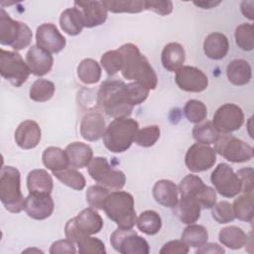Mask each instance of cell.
<instances>
[{"instance_id": "obj_1", "label": "cell", "mask_w": 254, "mask_h": 254, "mask_svg": "<svg viewBox=\"0 0 254 254\" xmlns=\"http://www.w3.org/2000/svg\"><path fill=\"white\" fill-rule=\"evenodd\" d=\"M150 90L137 82L125 83L120 79L104 80L97 92V106L112 118L129 117L133 107L143 103Z\"/></svg>"}, {"instance_id": "obj_2", "label": "cell", "mask_w": 254, "mask_h": 254, "mask_svg": "<svg viewBox=\"0 0 254 254\" xmlns=\"http://www.w3.org/2000/svg\"><path fill=\"white\" fill-rule=\"evenodd\" d=\"M118 51L123 58L121 73L124 78L134 80L149 90L158 85V76L147 58L141 54L138 47L127 43L122 45Z\"/></svg>"}, {"instance_id": "obj_3", "label": "cell", "mask_w": 254, "mask_h": 254, "mask_svg": "<svg viewBox=\"0 0 254 254\" xmlns=\"http://www.w3.org/2000/svg\"><path fill=\"white\" fill-rule=\"evenodd\" d=\"M139 123L129 117L115 118L106 127L102 136L103 144L112 153L127 151L135 140Z\"/></svg>"}, {"instance_id": "obj_4", "label": "cell", "mask_w": 254, "mask_h": 254, "mask_svg": "<svg viewBox=\"0 0 254 254\" xmlns=\"http://www.w3.org/2000/svg\"><path fill=\"white\" fill-rule=\"evenodd\" d=\"M103 210L107 217L117 224L118 228L130 229L136 224L134 198L127 191H110L105 199Z\"/></svg>"}, {"instance_id": "obj_5", "label": "cell", "mask_w": 254, "mask_h": 254, "mask_svg": "<svg viewBox=\"0 0 254 254\" xmlns=\"http://www.w3.org/2000/svg\"><path fill=\"white\" fill-rule=\"evenodd\" d=\"M21 176L18 169L6 166L0 173V199L4 207L12 212L19 213L25 209L24 195L21 191Z\"/></svg>"}, {"instance_id": "obj_6", "label": "cell", "mask_w": 254, "mask_h": 254, "mask_svg": "<svg viewBox=\"0 0 254 254\" xmlns=\"http://www.w3.org/2000/svg\"><path fill=\"white\" fill-rule=\"evenodd\" d=\"M31 29L23 22L13 20L3 8L0 9V43L15 51L27 48L32 41Z\"/></svg>"}, {"instance_id": "obj_7", "label": "cell", "mask_w": 254, "mask_h": 254, "mask_svg": "<svg viewBox=\"0 0 254 254\" xmlns=\"http://www.w3.org/2000/svg\"><path fill=\"white\" fill-rule=\"evenodd\" d=\"M103 227V220L100 214L92 207L84 208L75 217L70 218L64 226L65 237L76 242L81 235H93Z\"/></svg>"}, {"instance_id": "obj_8", "label": "cell", "mask_w": 254, "mask_h": 254, "mask_svg": "<svg viewBox=\"0 0 254 254\" xmlns=\"http://www.w3.org/2000/svg\"><path fill=\"white\" fill-rule=\"evenodd\" d=\"M0 73L12 85L19 87L28 79L31 70L21 55L15 51L0 50Z\"/></svg>"}, {"instance_id": "obj_9", "label": "cell", "mask_w": 254, "mask_h": 254, "mask_svg": "<svg viewBox=\"0 0 254 254\" xmlns=\"http://www.w3.org/2000/svg\"><path fill=\"white\" fill-rule=\"evenodd\" d=\"M89 176L99 185L109 190H121L126 183V177L120 170L112 168L106 158L95 157L87 167Z\"/></svg>"}, {"instance_id": "obj_10", "label": "cell", "mask_w": 254, "mask_h": 254, "mask_svg": "<svg viewBox=\"0 0 254 254\" xmlns=\"http://www.w3.org/2000/svg\"><path fill=\"white\" fill-rule=\"evenodd\" d=\"M178 190L181 196L194 198L201 208H211L216 202L215 190L204 185L202 180L195 175L186 176L180 183Z\"/></svg>"}, {"instance_id": "obj_11", "label": "cell", "mask_w": 254, "mask_h": 254, "mask_svg": "<svg viewBox=\"0 0 254 254\" xmlns=\"http://www.w3.org/2000/svg\"><path fill=\"white\" fill-rule=\"evenodd\" d=\"M214 151L231 163H244L253 158V148L249 144L228 134L219 136Z\"/></svg>"}, {"instance_id": "obj_12", "label": "cell", "mask_w": 254, "mask_h": 254, "mask_svg": "<svg viewBox=\"0 0 254 254\" xmlns=\"http://www.w3.org/2000/svg\"><path fill=\"white\" fill-rule=\"evenodd\" d=\"M110 244L121 254H148L150 251L148 242L132 228H117L110 236Z\"/></svg>"}, {"instance_id": "obj_13", "label": "cell", "mask_w": 254, "mask_h": 254, "mask_svg": "<svg viewBox=\"0 0 254 254\" xmlns=\"http://www.w3.org/2000/svg\"><path fill=\"white\" fill-rule=\"evenodd\" d=\"M210 181L216 191L224 197H234L241 192V183L232 168L225 164H218L210 175Z\"/></svg>"}, {"instance_id": "obj_14", "label": "cell", "mask_w": 254, "mask_h": 254, "mask_svg": "<svg viewBox=\"0 0 254 254\" xmlns=\"http://www.w3.org/2000/svg\"><path fill=\"white\" fill-rule=\"evenodd\" d=\"M211 122L219 134H229L241 128L244 123V113L238 105L225 103L217 108Z\"/></svg>"}, {"instance_id": "obj_15", "label": "cell", "mask_w": 254, "mask_h": 254, "mask_svg": "<svg viewBox=\"0 0 254 254\" xmlns=\"http://www.w3.org/2000/svg\"><path fill=\"white\" fill-rule=\"evenodd\" d=\"M216 162V153L208 145L195 143L191 145L186 154L185 164L192 173H200L211 169Z\"/></svg>"}, {"instance_id": "obj_16", "label": "cell", "mask_w": 254, "mask_h": 254, "mask_svg": "<svg viewBox=\"0 0 254 254\" xmlns=\"http://www.w3.org/2000/svg\"><path fill=\"white\" fill-rule=\"evenodd\" d=\"M175 81L180 89L188 92H201L208 85L206 74L195 66L183 65L176 71Z\"/></svg>"}, {"instance_id": "obj_17", "label": "cell", "mask_w": 254, "mask_h": 254, "mask_svg": "<svg viewBox=\"0 0 254 254\" xmlns=\"http://www.w3.org/2000/svg\"><path fill=\"white\" fill-rule=\"evenodd\" d=\"M37 46L51 54H58L65 47V38L59 32L56 25L44 23L36 31Z\"/></svg>"}, {"instance_id": "obj_18", "label": "cell", "mask_w": 254, "mask_h": 254, "mask_svg": "<svg viewBox=\"0 0 254 254\" xmlns=\"http://www.w3.org/2000/svg\"><path fill=\"white\" fill-rule=\"evenodd\" d=\"M74 7L81 13L86 28L99 26L107 19L108 10L103 1H74Z\"/></svg>"}, {"instance_id": "obj_19", "label": "cell", "mask_w": 254, "mask_h": 254, "mask_svg": "<svg viewBox=\"0 0 254 254\" xmlns=\"http://www.w3.org/2000/svg\"><path fill=\"white\" fill-rule=\"evenodd\" d=\"M55 203L51 194L29 193L25 201V211L28 216L36 220L50 217L54 211Z\"/></svg>"}, {"instance_id": "obj_20", "label": "cell", "mask_w": 254, "mask_h": 254, "mask_svg": "<svg viewBox=\"0 0 254 254\" xmlns=\"http://www.w3.org/2000/svg\"><path fill=\"white\" fill-rule=\"evenodd\" d=\"M26 64L31 73L36 76H43L51 71L54 64V58L51 53L37 45H33L26 54Z\"/></svg>"}, {"instance_id": "obj_21", "label": "cell", "mask_w": 254, "mask_h": 254, "mask_svg": "<svg viewBox=\"0 0 254 254\" xmlns=\"http://www.w3.org/2000/svg\"><path fill=\"white\" fill-rule=\"evenodd\" d=\"M41 128L34 120H25L21 122L15 131V142L24 150H30L37 147L41 141Z\"/></svg>"}, {"instance_id": "obj_22", "label": "cell", "mask_w": 254, "mask_h": 254, "mask_svg": "<svg viewBox=\"0 0 254 254\" xmlns=\"http://www.w3.org/2000/svg\"><path fill=\"white\" fill-rule=\"evenodd\" d=\"M106 129L105 120L99 112H89L85 114L80 122V135L81 137L90 142L99 140Z\"/></svg>"}, {"instance_id": "obj_23", "label": "cell", "mask_w": 254, "mask_h": 254, "mask_svg": "<svg viewBox=\"0 0 254 254\" xmlns=\"http://www.w3.org/2000/svg\"><path fill=\"white\" fill-rule=\"evenodd\" d=\"M153 196L159 204L173 208L179 201V190L174 182L160 180L153 187Z\"/></svg>"}, {"instance_id": "obj_24", "label": "cell", "mask_w": 254, "mask_h": 254, "mask_svg": "<svg viewBox=\"0 0 254 254\" xmlns=\"http://www.w3.org/2000/svg\"><path fill=\"white\" fill-rule=\"evenodd\" d=\"M64 151L68 157L69 166L74 169L88 167L93 159V151L91 147L81 142H72L68 144Z\"/></svg>"}, {"instance_id": "obj_25", "label": "cell", "mask_w": 254, "mask_h": 254, "mask_svg": "<svg viewBox=\"0 0 254 254\" xmlns=\"http://www.w3.org/2000/svg\"><path fill=\"white\" fill-rule=\"evenodd\" d=\"M229 50L227 37L222 33H211L206 36L203 42V52L211 60L223 59Z\"/></svg>"}, {"instance_id": "obj_26", "label": "cell", "mask_w": 254, "mask_h": 254, "mask_svg": "<svg viewBox=\"0 0 254 254\" xmlns=\"http://www.w3.org/2000/svg\"><path fill=\"white\" fill-rule=\"evenodd\" d=\"M186 60V53L184 47L179 43L167 44L161 56L162 64L165 69L169 71H177L181 68Z\"/></svg>"}, {"instance_id": "obj_27", "label": "cell", "mask_w": 254, "mask_h": 254, "mask_svg": "<svg viewBox=\"0 0 254 254\" xmlns=\"http://www.w3.org/2000/svg\"><path fill=\"white\" fill-rule=\"evenodd\" d=\"M27 187L29 193L51 194L54 183L51 175L46 170L35 169L28 174Z\"/></svg>"}, {"instance_id": "obj_28", "label": "cell", "mask_w": 254, "mask_h": 254, "mask_svg": "<svg viewBox=\"0 0 254 254\" xmlns=\"http://www.w3.org/2000/svg\"><path fill=\"white\" fill-rule=\"evenodd\" d=\"M175 215L185 224H191L198 220L200 216V205L191 197L181 196V199L173 207Z\"/></svg>"}, {"instance_id": "obj_29", "label": "cell", "mask_w": 254, "mask_h": 254, "mask_svg": "<svg viewBox=\"0 0 254 254\" xmlns=\"http://www.w3.org/2000/svg\"><path fill=\"white\" fill-rule=\"evenodd\" d=\"M226 75L230 83L242 86L250 81L252 77V69L247 61L236 59L228 64L226 67Z\"/></svg>"}, {"instance_id": "obj_30", "label": "cell", "mask_w": 254, "mask_h": 254, "mask_svg": "<svg viewBox=\"0 0 254 254\" xmlns=\"http://www.w3.org/2000/svg\"><path fill=\"white\" fill-rule=\"evenodd\" d=\"M44 166L53 173L64 171L69 168V161L65 151L58 147H48L42 155Z\"/></svg>"}, {"instance_id": "obj_31", "label": "cell", "mask_w": 254, "mask_h": 254, "mask_svg": "<svg viewBox=\"0 0 254 254\" xmlns=\"http://www.w3.org/2000/svg\"><path fill=\"white\" fill-rule=\"evenodd\" d=\"M60 26L69 36L80 34L84 28V23L79 10L75 7L64 10L60 17Z\"/></svg>"}, {"instance_id": "obj_32", "label": "cell", "mask_w": 254, "mask_h": 254, "mask_svg": "<svg viewBox=\"0 0 254 254\" xmlns=\"http://www.w3.org/2000/svg\"><path fill=\"white\" fill-rule=\"evenodd\" d=\"M248 235L238 226L230 225L220 229L218 239L220 243L230 249L237 250L245 246Z\"/></svg>"}, {"instance_id": "obj_33", "label": "cell", "mask_w": 254, "mask_h": 254, "mask_svg": "<svg viewBox=\"0 0 254 254\" xmlns=\"http://www.w3.org/2000/svg\"><path fill=\"white\" fill-rule=\"evenodd\" d=\"M232 208L235 218L246 222H252L254 216L253 193H242L239 195L234 199Z\"/></svg>"}, {"instance_id": "obj_34", "label": "cell", "mask_w": 254, "mask_h": 254, "mask_svg": "<svg viewBox=\"0 0 254 254\" xmlns=\"http://www.w3.org/2000/svg\"><path fill=\"white\" fill-rule=\"evenodd\" d=\"M208 239L207 229L199 224H189L182 233V241L191 248H198Z\"/></svg>"}, {"instance_id": "obj_35", "label": "cell", "mask_w": 254, "mask_h": 254, "mask_svg": "<svg viewBox=\"0 0 254 254\" xmlns=\"http://www.w3.org/2000/svg\"><path fill=\"white\" fill-rule=\"evenodd\" d=\"M77 76L84 84H94L101 77V67L93 59H84L77 65Z\"/></svg>"}, {"instance_id": "obj_36", "label": "cell", "mask_w": 254, "mask_h": 254, "mask_svg": "<svg viewBox=\"0 0 254 254\" xmlns=\"http://www.w3.org/2000/svg\"><path fill=\"white\" fill-rule=\"evenodd\" d=\"M136 225L141 232L147 235H155L161 230L162 218L154 210H145L137 217Z\"/></svg>"}, {"instance_id": "obj_37", "label": "cell", "mask_w": 254, "mask_h": 254, "mask_svg": "<svg viewBox=\"0 0 254 254\" xmlns=\"http://www.w3.org/2000/svg\"><path fill=\"white\" fill-rule=\"evenodd\" d=\"M55 84L45 78L36 79L30 87V98L36 102L49 101L55 94Z\"/></svg>"}, {"instance_id": "obj_38", "label": "cell", "mask_w": 254, "mask_h": 254, "mask_svg": "<svg viewBox=\"0 0 254 254\" xmlns=\"http://www.w3.org/2000/svg\"><path fill=\"white\" fill-rule=\"evenodd\" d=\"M192 136L197 143L210 145L214 144L218 140L220 135L213 127L212 122L206 120L195 124L192 129Z\"/></svg>"}, {"instance_id": "obj_39", "label": "cell", "mask_w": 254, "mask_h": 254, "mask_svg": "<svg viewBox=\"0 0 254 254\" xmlns=\"http://www.w3.org/2000/svg\"><path fill=\"white\" fill-rule=\"evenodd\" d=\"M55 177L64 185L67 186L68 188H71L76 190H81L85 188L86 181L84 176L76 171L74 168H67L64 171L53 173Z\"/></svg>"}, {"instance_id": "obj_40", "label": "cell", "mask_w": 254, "mask_h": 254, "mask_svg": "<svg viewBox=\"0 0 254 254\" xmlns=\"http://www.w3.org/2000/svg\"><path fill=\"white\" fill-rule=\"evenodd\" d=\"M107 10L112 13H139L145 10L141 0H107L103 1Z\"/></svg>"}, {"instance_id": "obj_41", "label": "cell", "mask_w": 254, "mask_h": 254, "mask_svg": "<svg viewBox=\"0 0 254 254\" xmlns=\"http://www.w3.org/2000/svg\"><path fill=\"white\" fill-rule=\"evenodd\" d=\"M235 43L243 51H252L254 48V29L252 24L243 23L236 27Z\"/></svg>"}, {"instance_id": "obj_42", "label": "cell", "mask_w": 254, "mask_h": 254, "mask_svg": "<svg viewBox=\"0 0 254 254\" xmlns=\"http://www.w3.org/2000/svg\"><path fill=\"white\" fill-rule=\"evenodd\" d=\"M184 113L190 123L198 124L205 120L207 116V108L202 101L190 99L185 104Z\"/></svg>"}, {"instance_id": "obj_43", "label": "cell", "mask_w": 254, "mask_h": 254, "mask_svg": "<svg viewBox=\"0 0 254 254\" xmlns=\"http://www.w3.org/2000/svg\"><path fill=\"white\" fill-rule=\"evenodd\" d=\"M78 252L81 254H105V245L104 243L96 238L91 237L90 235H81L75 242Z\"/></svg>"}, {"instance_id": "obj_44", "label": "cell", "mask_w": 254, "mask_h": 254, "mask_svg": "<svg viewBox=\"0 0 254 254\" xmlns=\"http://www.w3.org/2000/svg\"><path fill=\"white\" fill-rule=\"evenodd\" d=\"M110 190L101 185L90 186L85 193L86 201L90 207L103 210L104 202Z\"/></svg>"}, {"instance_id": "obj_45", "label": "cell", "mask_w": 254, "mask_h": 254, "mask_svg": "<svg viewBox=\"0 0 254 254\" xmlns=\"http://www.w3.org/2000/svg\"><path fill=\"white\" fill-rule=\"evenodd\" d=\"M100 64L108 75H114L119 70H121L123 58L118 50L107 51L102 55Z\"/></svg>"}, {"instance_id": "obj_46", "label": "cell", "mask_w": 254, "mask_h": 254, "mask_svg": "<svg viewBox=\"0 0 254 254\" xmlns=\"http://www.w3.org/2000/svg\"><path fill=\"white\" fill-rule=\"evenodd\" d=\"M161 135L160 127L157 125L146 126L138 130L134 142L141 147H152L159 140Z\"/></svg>"}, {"instance_id": "obj_47", "label": "cell", "mask_w": 254, "mask_h": 254, "mask_svg": "<svg viewBox=\"0 0 254 254\" xmlns=\"http://www.w3.org/2000/svg\"><path fill=\"white\" fill-rule=\"evenodd\" d=\"M211 215H212V218L217 223H221V224L231 222L235 218L232 204H230L225 200L215 202V204L211 207Z\"/></svg>"}, {"instance_id": "obj_48", "label": "cell", "mask_w": 254, "mask_h": 254, "mask_svg": "<svg viewBox=\"0 0 254 254\" xmlns=\"http://www.w3.org/2000/svg\"><path fill=\"white\" fill-rule=\"evenodd\" d=\"M253 174L254 171L250 167L237 171L236 175L238 176L241 183V192L253 193Z\"/></svg>"}, {"instance_id": "obj_49", "label": "cell", "mask_w": 254, "mask_h": 254, "mask_svg": "<svg viewBox=\"0 0 254 254\" xmlns=\"http://www.w3.org/2000/svg\"><path fill=\"white\" fill-rule=\"evenodd\" d=\"M145 10L153 11L161 16H166L172 13L173 3L171 1H146L144 0Z\"/></svg>"}, {"instance_id": "obj_50", "label": "cell", "mask_w": 254, "mask_h": 254, "mask_svg": "<svg viewBox=\"0 0 254 254\" xmlns=\"http://www.w3.org/2000/svg\"><path fill=\"white\" fill-rule=\"evenodd\" d=\"M190 251V247L186 245L182 240H171L164 244L160 250L161 254H187Z\"/></svg>"}, {"instance_id": "obj_51", "label": "cell", "mask_w": 254, "mask_h": 254, "mask_svg": "<svg viewBox=\"0 0 254 254\" xmlns=\"http://www.w3.org/2000/svg\"><path fill=\"white\" fill-rule=\"evenodd\" d=\"M50 253L51 254H63V253L74 254L76 253V249L74 247V243L66 238V239L55 241L51 245Z\"/></svg>"}, {"instance_id": "obj_52", "label": "cell", "mask_w": 254, "mask_h": 254, "mask_svg": "<svg viewBox=\"0 0 254 254\" xmlns=\"http://www.w3.org/2000/svg\"><path fill=\"white\" fill-rule=\"evenodd\" d=\"M225 250L219 246L217 243H205L203 244L202 246L198 247V249L195 251V253H203V254H206V253H218V254H222L224 253Z\"/></svg>"}, {"instance_id": "obj_53", "label": "cell", "mask_w": 254, "mask_h": 254, "mask_svg": "<svg viewBox=\"0 0 254 254\" xmlns=\"http://www.w3.org/2000/svg\"><path fill=\"white\" fill-rule=\"evenodd\" d=\"M254 2L253 1H243L241 3V12L244 17H247L249 20L254 19Z\"/></svg>"}, {"instance_id": "obj_54", "label": "cell", "mask_w": 254, "mask_h": 254, "mask_svg": "<svg viewBox=\"0 0 254 254\" xmlns=\"http://www.w3.org/2000/svg\"><path fill=\"white\" fill-rule=\"evenodd\" d=\"M220 3V1H201V2H193L194 5L201 7L202 9H210L215 6H217Z\"/></svg>"}]
</instances>
